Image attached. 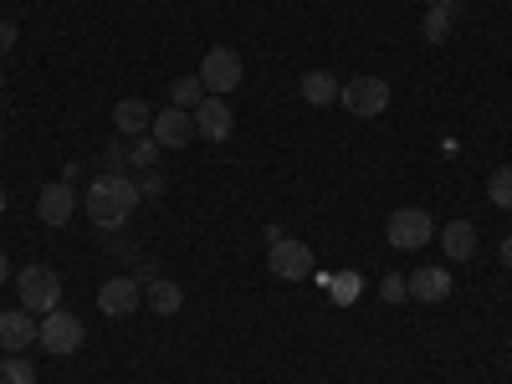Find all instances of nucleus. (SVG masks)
<instances>
[{
    "instance_id": "nucleus-1",
    "label": "nucleus",
    "mask_w": 512,
    "mask_h": 384,
    "mask_svg": "<svg viewBox=\"0 0 512 384\" xmlns=\"http://www.w3.org/2000/svg\"><path fill=\"white\" fill-rule=\"evenodd\" d=\"M139 200H144V195H139V180H134V175H98V180L88 185V195H82L93 226H103V231H118L128 216H134Z\"/></svg>"
},
{
    "instance_id": "nucleus-2",
    "label": "nucleus",
    "mask_w": 512,
    "mask_h": 384,
    "mask_svg": "<svg viewBox=\"0 0 512 384\" xmlns=\"http://www.w3.org/2000/svg\"><path fill=\"white\" fill-rule=\"evenodd\" d=\"M16 292H21V308L36 313V318H47V313L62 308V277L52 267H41V262L16 272Z\"/></svg>"
},
{
    "instance_id": "nucleus-3",
    "label": "nucleus",
    "mask_w": 512,
    "mask_h": 384,
    "mask_svg": "<svg viewBox=\"0 0 512 384\" xmlns=\"http://www.w3.org/2000/svg\"><path fill=\"white\" fill-rule=\"evenodd\" d=\"M338 103H344V113H354V118H379L384 108H390V82L374 77V72H359L338 88Z\"/></svg>"
},
{
    "instance_id": "nucleus-4",
    "label": "nucleus",
    "mask_w": 512,
    "mask_h": 384,
    "mask_svg": "<svg viewBox=\"0 0 512 384\" xmlns=\"http://www.w3.org/2000/svg\"><path fill=\"white\" fill-rule=\"evenodd\" d=\"M384 241L395 251H420L425 241H436V221L425 216L420 205H400L390 221H384Z\"/></svg>"
},
{
    "instance_id": "nucleus-5",
    "label": "nucleus",
    "mask_w": 512,
    "mask_h": 384,
    "mask_svg": "<svg viewBox=\"0 0 512 384\" xmlns=\"http://www.w3.org/2000/svg\"><path fill=\"white\" fill-rule=\"evenodd\" d=\"M241 77H246V72H241V52H236V47H210V52L200 57V82H205L210 98L236 93Z\"/></svg>"
},
{
    "instance_id": "nucleus-6",
    "label": "nucleus",
    "mask_w": 512,
    "mask_h": 384,
    "mask_svg": "<svg viewBox=\"0 0 512 384\" xmlns=\"http://www.w3.org/2000/svg\"><path fill=\"white\" fill-rule=\"evenodd\" d=\"M313 246H303L297 236H277L272 246H267V272L272 277H282V282H303V277H313Z\"/></svg>"
},
{
    "instance_id": "nucleus-7",
    "label": "nucleus",
    "mask_w": 512,
    "mask_h": 384,
    "mask_svg": "<svg viewBox=\"0 0 512 384\" xmlns=\"http://www.w3.org/2000/svg\"><path fill=\"white\" fill-rule=\"evenodd\" d=\"M36 344L47 349L52 359H62V354H77V349H82V318H77V313H67V308L47 313V318H41Z\"/></svg>"
},
{
    "instance_id": "nucleus-8",
    "label": "nucleus",
    "mask_w": 512,
    "mask_h": 384,
    "mask_svg": "<svg viewBox=\"0 0 512 384\" xmlns=\"http://www.w3.org/2000/svg\"><path fill=\"white\" fill-rule=\"evenodd\" d=\"M190 118H195V139H205V144H226V139L236 134V113H231L226 98H210V93H205V103H200Z\"/></svg>"
},
{
    "instance_id": "nucleus-9",
    "label": "nucleus",
    "mask_w": 512,
    "mask_h": 384,
    "mask_svg": "<svg viewBox=\"0 0 512 384\" xmlns=\"http://www.w3.org/2000/svg\"><path fill=\"white\" fill-rule=\"evenodd\" d=\"M144 308V287L134 277H108L98 287V313L103 318H134Z\"/></svg>"
},
{
    "instance_id": "nucleus-10",
    "label": "nucleus",
    "mask_w": 512,
    "mask_h": 384,
    "mask_svg": "<svg viewBox=\"0 0 512 384\" xmlns=\"http://www.w3.org/2000/svg\"><path fill=\"white\" fill-rule=\"evenodd\" d=\"M149 134H154V144L159 149H185L190 139H195V118L185 113V108H175V103H169L164 113H154V128H149Z\"/></svg>"
},
{
    "instance_id": "nucleus-11",
    "label": "nucleus",
    "mask_w": 512,
    "mask_h": 384,
    "mask_svg": "<svg viewBox=\"0 0 512 384\" xmlns=\"http://www.w3.org/2000/svg\"><path fill=\"white\" fill-rule=\"evenodd\" d=\"M36 333H41V318L36 313H26V308H6V313H0V349H6V354L31 349Z\"/></svg>"
},
{
    "instance_id": "nucleus-12",
    "label": "nucleus",
    "mask_w": 512,
    "mask_h": 384,
    "mask_svg": "<svg viewBox=\"0 0 512 384\" xmlns=\"http://www.w3.org/2000/svg\"><path fill=\"white\" fill-rule=\"evenodd\" d=\"M72 210H77V190L67 180H57V185H47V190L36 195V216L47 221V226H67Z\"/></svg>"
},
{
    "instance_id": "nucleus-13",
    "label": "nucleus",
    "mask_w": 512,
    "mask_h": 384,
    "mask_svg": "<svg viewBox=\"0 0 512 384\" xmlns=\"http://www.w3.org/2000/svg\"><path fill=\"white\" fill-rule=\"evenodd\" d=\"M461 11H466V0H431V6H425V21H420V36L431 41V47H441V41L451 36V26L461 21Z\"/></svg>"
},
{
    "instance_id": "nucleus-14",
    "label": "nucleus",
    "mask_w": 512,
    "mask_h": 384,
    "mask_svg": "<svg viewBox=\"0 0 512 384\" xmlns=\"http://www.w3.org/2000/svg\"><path fill=\"white\" fill-rule=\"evenodd\" d=\"M405 282H410V297H415V303H446L451 287H456L446 267H420V272H405Z\"/></svg>"
},
{
    "instance_id": "nucleus-15",
    "label": "nucleus",
    "mask_w": 512,
    "mask_h": 384,
    "mask_svg": "<svg viewBox=\"0 0 512 384\" xmlns=\"http://www.w3.org/2000/svg\"><path fill=\"white\" fill-rule=\"evenodd\" d=\"M113 128H118L123 139H139V134H149V128H154V108L144 98H118L113 103Z\"/></svg>"
},
{
    "instance_id": "nucleus-16",
    "label": "nucleus",
    "mask_w": 512,
    "mask_h": 384,
    "mask_svg": "<svg viewBox=\"0 0 512 384\" xmlns=\"http://www.w3.org/2000/svg\"><path fill=\"white\" fill-rule=\"evenodd\" d=\"M297 93H303L308 108H333L338 103V77L333 72H303L297 77Z\"/></svg>"
},
{
    "instance_id": "nucleus-17",
    "label": "nucleus",
    "mask_w": 512,
    "mask_h": 384,
    "mask_svg": "<svg viewBox=\"0 0 512 384\" xmlns=\"http://www.w3.org/2000/svg\"><path fill=\"white\" fill-rule=\"evenodd\" d=\"M144 303H149L159 318H175V313L185 308V292H180V282H169V277H149Z\"/></svg>"
},
{
    "instance_id": "nucleus-18",
    "label": "nucleus",
    "mask_w": 512,
    "mask_h": 384,
    "mask_svg": "<svg viewBox=\"0 0 512 384\" xmlns=\"http://www.w3.org/2000/svg\"><path fill=\"white\" fill-rule=\"evenodd\" d=\"M441 246H446L451 262H466V256L477 251V226H472V221H451V226L441 231Z\"/></svg>"
},
{
    "instance_id": "nucleus-19",
    "label": "nucleus",
    "mask_w": 512,
    "mask_h": 384,
    "mask_svg": "<svg viewBox=\"0 0 512 384\" xmlns=\"http://www.w3.org/2000/svg\"><path fill=\"white\" fill-rule=\"evenodd\" d=\"M169 103L185 108V113H195V108L205 103V82H200V72H190V77H175V82H169Z\"/></svg>"
},
{
    "instance_id": "nucleus-20",
    "label": "nucleus",
    "mask_w": 512,
    "mask_h": 384,
    "mask_svg": "<svg viewBox=\"0 0 512 384\" xmlns=\"http://www.w3.org/2000/svg\"><path fill=\"white\" fill-rule=\"evenodd\" d=\"M487 200L497 210H512V164H497L492 175H487Z\"/></svg>"
},
{
    "instance_id": "nucleus-21",
    "label": "nucleus",
    "mask_w": 512,
    "mask_h": 384,
    "mask_svg": "<svg viewBox=\"0 0 512 384\" xmlns=\"http://www.w3.org/2000/svg\"><path fill=\"white\" fill-rule=\"evenodd\" d=\"M0 384H36V369H31V359H21V354H6V359H0Z\"/></svg>"
},
{
    "instance_id": "nucleus-22",
    "label": "nucleus",
    "mask_w": 512,
    "mask_h": 384,
    "mask_svg": "<svg viewBox=\"0 0 512 384\" xmlns=\"http://www.w3.org/2000/svg\"><path fill=\"white\" fill-rule=\"evenodd\" d=\"M379 297H384V303H410V282H405V272H384V277H379Z\"/></svg>"
},
{
    "instance_id": "nucleus-23",
    "label": "nucleus",
    "mask_w": 512,
    "mask_h": 384,
    "mask_svg": "<svg viewBox=\"0 0 512 384\" xmlns=\"http://www.w3.org/2000/svg\"><path fill=\"white\" fill-rule=\"evenodd\" d=\"M128 159H134V154H128V144L118 139V144H108L103 154H98V175H123V164Z\"/></svg>"
},
{
    "instance_id": "nucleus-24",
    "label": "nucleus",
    "mask_w": 512,
    "mask_h": 384,
    "mask_svg": "<svg viewBox=\"0 0 512 384\" xmlns=\"http://www.w3.org/2000/svg\"><path fill=\"white\" fill-rule=\"evenodd\" d=\"M159 154H164V149L154 144V134H149V139H139V144H134V169H154V164H159Z\"/></svg>"
},
{
    "instance_id": "nucleus-25",
    "label": "nucleus",
    "mask_w": 512,
    "mask_h": 384,
    "mask_svg": "<svg viewBox=\"0 0 512 384\" xmlns=\"http://www.w3.org/2000/svg\"><path fill=\"white\" fill-rule=\"evenodd\" d=\"M139 195H144V200L164 195V175H159V169H144V180H139Z\"/></svg>"
},
{
    "instance_id": "nucleus-26",
    "label": "nucleus",
    "mask_w": 512,
    "mask_h": 384,
    "mask_svg": "<svg viewBox=\"0 0 512 384\" xmlns=\"http://www.w3.org/2000/svg\"><path fill=\"white\" fill-rule=\"evenodd\" d=\"M11 47H16V26L0 21V57H11Z\"/></svg>"
},
{
    "instance_id": "nucleus-27",
    "label": "nucleus",
    "mask_w": 512,
    "mask_h": 384,
    "mask_svg": "<svg viewBox=\"0 0 512 384\" xmlns=\"http://www.w3.org/2000/svg\"><path fill=\"white\" fill-rule=\"evenodd\" d=\"M6 282H11V256L0 251V287H6Z\"/></svg>"
},
{
    "instance_id": "nucleus-28",
    "label": "nucleus",
    "mask_w": 512,
    "mask_h": 384,
    "mask_svg": "<svg viewBox=\"0 0 512 384\" xmlns=\"http://www.w3.org/2000/svg\"><path fill=\"white\" fill-rule=\"evenodd\" d=\"M502 267L512 272V241H502Z\"/></svg>"
},
{
    "instance_id": "nucleus-29",
    "label": "nucleus",
    "mask_w": 512,
    "mask_h": 384,
    "mask_svg": "<svg viewBox=\"0 0 512 384\" xmlns=\"http://www.w3.org/2000/svg\"><path fill=\"white\" fill-rule=\"evenodd\" d=\"M0 216H6V190H0Z\"/></svg>"
},
{
    "instance_id": "nucleus-30",
    "label": "nucleus",
    "mask_w": 512,
    "mask_h": 384,
    "mask_svg": "<svg viewBox=\"0 0 512 384\" xmlns=\"http://www.w3.org/2000/svg\"><path fill=\"white\" fill-rule=\"evenodd\" d=\"M0 88H6V72H0Z\"/></svg>"
}]
</instances>
